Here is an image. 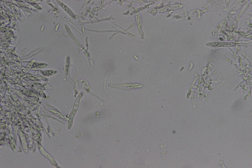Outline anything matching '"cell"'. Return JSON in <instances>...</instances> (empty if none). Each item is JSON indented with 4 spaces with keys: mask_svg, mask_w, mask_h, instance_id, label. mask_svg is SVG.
Segmentation results:
<instances>
[{
    "mask_svg": "<svg viewBox=\"0 0 252 168\" xmlns=\"http://www.w3.org/2000/svg\"><path fill=\"white\" fill-rule=\"evenodd\" d=\"M239 44L231 42H211L207 44L206 45L210 46L224 47L237 46Z\"/></svg>",
    "mask_w": 252,
    "mask_h": 168,
    "instance_id": "obj_1",
    "label": "cell"
}]
</instances>
